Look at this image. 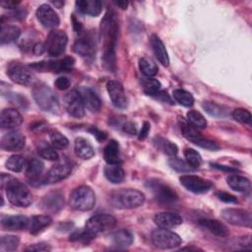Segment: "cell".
I'll return each mask as SVG.
<instances>
[{"label": "cell", "instance_id": "obj_30", "mask_svg": "<svg viewBox=\"0 0 252 252\" xmlns=\"http://www.w3.org/2000/svg\"><path fill=\"white\" fill-rule=\"evenodd\" d=\"M76 7L81 13L92 17L98 16L102 9L101 2L98 0H79L76 2Z\"/></svg>", "mask_w": 252, "mask_h": 252}, {"label": "cell", "instance_id": "obj_25", "mask_svg": "<svg viewBox=\"0 0 252 252\" xmlns=\"http://www.w3.org/2000/svg\"><path fill=\"white\" fill-rule=\"evenodd\" d=\"M199 224L219 237H226L229 234L227 227L220 220L213 219H203L199 220Z\"/></svg>", "mask_w": 252, "mask_h": 252}, {"label": "cell", "instance_id": "obj_55", "mask_svg": "<svg viewBox=\"0 0 252 252\" xmlns=\"http://www.w3.org/2000/svg\"><path fill=\"white\" fill-rule=\"evenodd\" d=\"M123 131L127 134H130V135H134L136 134V128H135V125L134 123L132 122H126L124 125H123Z\"/></svg>", "mask_w": 252, "mask_h": 252}, {"label": "cell", "instance_id": "obj_21", "mask_svg": "<svg viewBox=\"0 0 252 252\" xmlns=\"http://www.w3.org/2000/svg\"><path fill=\"white\" fill-rule=\"evenodd\" d=\"M30 220L23 215L2 216L1 226L6 230H23L29 228Z\"/></svg>", "mask_w": 252, "mask_h": 252}, {"label": "cell", "instance_id": "obj_44", "mask_svg": "<svg viewBox=\"0 0 252 252\" xmlns=\"http://www.w3.org/2000/svg\"><path fill=\"white\" fill-rule=\"evenodd\" d=\"M20 244V238L16 235H3L1 237L0 248L3 251H14Z\"/></svg>", "mask_w": 252, "mask_h": 252}, {"label": "cell", "instance_id": "obj_43", "mask_svg": "<svg viewBox=\"0 0 252 252\" xmlns=\"http://www.w3.org/2000/svg\"><path fill=\"white\" fill-rule=\"evenodd\" d=\"M184 158L186 159V162L194 169V168H198L200 167L201 163H202V158L200 156V154L195 151L194 149L188 148L184 150Z\"/></svg>", "mask_w": 252, "mask_h": 252}, {"label": "cell", "instance_id": "obj_49", "mask_svg": "<svg viewBox=\"0 0 252 252\" xmlns=\"http://www.w3.org/2000/svg\"><path fill=\"white\" fill-rule=\"evenodd\" d=\"M158 147L162 150L165 154H167L168 156L171 157H175V155L177 154V147L175 144L164 140V139H158Z\"/></svg>", "mask_w": 252, "mask_h": 252}, {"label": "cell", "instance_id": "obj_10", "mask_svg": "<svg viewBox=\"0 0 252 252\" xmlns=\"http://www.w3.org/2000/svg\"><path fill=\"white\" fill-rule=\"evenodd\" d=\"M181 131H182L183 136L188 141H190L191 143H193V144H195V145H197L201 148H204V149H207V150H210V151H217V150L220 149L219 145L216 142L203 137L194 128V126H191L187 123H183L181 125Z\"/></svg>", "mask_w": 252, "mask_h": 252}, {"label": "cell", "instance_id": "obj_36", "mask_svg": "<svg viewBox=\"0 0 252 252\" xmlns=\"http://www.w3.org/2000/svg\"><path fill=\"white\" fill-rule=\"evenodd\" d=\"M112 241L118 247H128L133 242V235L128 229H120L112 235Z\"/></svg>", "mask_w": 252, "mask_h": 252}, {"label": "cell", "instance_id": "obj_51", "mask_svg": "<svg viewBox=\"0 0 252 252\" xmlns=\"http://www.w3.org/2000/svg\"><path fill=\"white\" fill-rule=\"evenodd\" d=\"M216 195L220 200H221L222 202H225V203H236L237 202L236 197L227 192L220 191V192H217Z\"/></svg>", "mask_w": 252, "mask_h": 252}, {"label": "cell", "instance_id": "obj_61", "mask_svg": "<svg viewBox=\"0 0 252 252\" xmlns=\"http://www.w3.org/2000/svg\"><path fill=\"white\" fill-rule=\"evenodd\" d=\"M215 167L219 168V169H223V170H228V171H235L234 168H231V167H225L223 165H219V164H213Z\"/></svg>", "mask_w": 252, "mask_h": 252}, {"label": "cell", "instance_id": "obj_62", "mask_svg": "<svg viewBox=\"0 0 252 252\" xmlns=\"http://www.w3.org/2000/svg\"><path fill=\"white\" fill-rule=\"evenodd\" d=\"M54 5H57L58 6V8H60L63 4H64V2H62V1H60V2H58V1H53L52 2Z\"/></svg>", "mask_w": 252, "mask_h": 252}, {"label": "cell", "instance_id": "obj_13", "mask_svg": "<svg viewBox=\"0 0 252 252\" xmlns=\"http://www.w3.org/2000/svg\"><path fill=\"white\" fill-rule=\"evenodd\" d=\"M221 217L223 220H225L227 222L238 225V226H251L252 218L251 214L244 210V209H238V208H227L222 210Z\"/></svg>", "mask_w": 252, "mask_h": 252}, {"label": "cell", "instance_id": "obj_9", "mask_svg": "<svg viewBox=\"0 0 252 252\" xmlns=\"http://www.w3.org/2000/svg\"><path fill=\"white\" fill-rule=\"evenodd\" d=\"M116 224V220L108 214H99L90 218L86 222V228L94 234L104 232L113 228Z\"/></svg>", "mask_w": 252, "mask_h": 252}, {"label": "cell", "instance_id": "obj_52", "mask_svg": "<svg viewBox=\"0 0 252 252\" xmlns=\"http://www.w3.org/2000/svg\"><path fill=\"white\" fill-rule=\"evenodd\" d=\"M55 87L60 90V91H65L70 87V81L68 78L66 77H59L55 83H54Z\"/></svg>", "mask_w": 252, "mask_h": 252}, {"label": "cell", "instance_id": "obj_50", "mask_svg": "<svg viewBox=\"0 0 252 252\" xmlns=\"http://www.w3.org/2000/svg\"><path fill=\"white\" fill-rule=\"evenodd\" d=\"M169 164L170 166L177 170V171H181V172H185V171H190L192 170L193 168L187 163L185 162L184 160L182 159H179V158H176L174 157H172L170 159H169Z\"/></svg>", "mask_w": 252, "mask_h": 252}, {"label": "cell", "instance_id": "obj_4", "mask_svg": "<svg viewBox=\"0 0 252 252\" xmlns=\"http://www.w3.org/2000/svg\"><path fill=\"white\" fill-rule=\"evenodd\" d=\"M32 95L37 105L46 112L56 113L59 110V100L55 93L45 84L38 83L32 89Z\"/></svg>", "mask_w": 252, "mask_h": 252}, {"label": "cell", "instance_id": "obj_2", "mask_svg": "<svg viewBox=\"0 0 252 252\" xmlns=\"http://www.w3.org/2000/svg\"><path fill=\"white\" fill-rule=\"evenodd\" d=\"M1 187L3 189H6L7 199L14 206L26 208L32 204V193L24 183L20 182L15 177L2 173Z\"/></svg>", "mask_w": 252, "mask_h": 252}, {"label": "cell", "instance_id": "obj_12", "mask_svg": "<svg viewBox=\"0 0 252 252\" xmlns=\"http://www.w3.org/2000/svg\"><path fill=\"white\" fill-rule=\"evenodd\" d=\"M64 106L66 111L73 117L81 118L85 115V104L79 91L72 90L64 97Z\"/></svg>", "mask_w": 252, "mask_h": 252}, {"label": "cell", "instance_id": "obj_14", "mask_svg": "<svg viewBox=\"0 0 252 252\" xmlns=\"http://www.w3.org/2000/svg\"><path fill=\"white\" fill-rule=\"evenodd\" d=\"M179 180H180V183L187 190L196 194L206 193L213 187V183L211 181L206 180L197 175H191V174L182 175L179 178Z\"/></svg>", "mask_w": 252, "mask_h": 252}, {"label": "cell", "instance_id": "obj_26", "mask_svg": "<svg viewBox=\"0 0 252 252\" xmlns=\"http://www.w3.org/2000/svg\"><path fill=\"white\" fill-rule=\"evenodd\" d=\"M80 94L83 97L85 107H87L91 112H97L101 107V101L98 95L89 88H81Z\"/></svg>", "mask_w": 252, "mask_h": 252}, {"label": "cell", "instance_id": "obj_39", "mask_svg": "<svg viewBox=\"0 0 252 252\" xmlns=\"http://www.w3.org/2000/svg\"><path fill=\"white\" fill-rule=\"evenodd\" d=\"M49 140H50L51 146L58 150H64L69 145L68 139L63 134H61L59 131H56V130H52L49 132Z\"/></svg>", "mask_w": 252, "mask_h": 252}, {"label": "cell", "instance_id": "obj_15", "mask_svg": "<svg viewBox=\"0 0 252 252\" xmlns=\"http://www.w3.org/2000/svg\"><path fill=\"white\" fill-rule=\"evenodd\" d=\"M75 60L73 57L67 56L64 57L62 59L56 60V61H49V62H37L34 63L32 65H31V67L37 69L39 71H44V70H50L56 73L59 72H68L72 69V67L74 66Z\"/></svg>", "mask_w": 252, "mask_h": 252}, {"label": "cell", "instance_id": "obj_41", "mask_svg": "<svg viewBox=\"0 0 252 252\" xmlns=\"http://www.w3.org/2000/svg\"><path fill=\"white\" fill-rule=\"evenodd\" d=\"M5 165L9 170H11L13 172H20L23 170L24 167H26L27 161L23 157L14 155L6 160Z\"/></svg>", "mask_w": 252, "mask_h": 252}, {"label": "cell", "instance_id": "obj_56", "mask_svg": "<svg viewBox=\"0 0 252 252\" xmlns=\"http://www.w3.org/2000/svg\"><path fill=\"white\" fill-rule=\"evenodd\" d=\"M149 131H150V123L149 122H144V125L142 126L141 132L139 134V139L140 140L145 139L147 137V135L149 134Z\"/></svg>", "mask_w": 252, "mask_h": 252}, {"label": "cell", "instance_id": "obj_45", "mask_svg": "<svg viewBox=\"0 0 252 252\" xmlns=\"http://www.w3.org/2000/svg\"><path fill=\"white\" fill-rule=\"evenodd\" d=\"M143 85V90L144 92L149 94V95H154L156 94L158 91H160V83L159 81H158L157 79H154V78H147L143 81L142 83Z\"/></svg>", "mask_w": 252, "mask_h": 252}, {"label": "cell", "instance_id": "obj_20", "mask_svg": "<svg viewBox=\"0 0 252 252\" xmlns=\"http://www.w3.org/2000/svg\"><path fill=\"white\" fill-rule=\"evenodd\" d=\"M64 205L63 194L60 191H52L44 195L40 202V207L43 211L49 213L59 212Z\"/></svg>", "mask_w": 252, "mask_h": 252}, {"label": "cell", "instance_id": "obj_11", "mask_svg": "<svg viewBox=\"0 0 252 252\" xmlns=\"http://www.w3.org/2000/svg\"><path fill=\"white\" fill-rule=\"evenodd\" d=\"M7 74L11 81H13L16 84L23 85V86H29L32 85L34 82V75L32 72L26 66L20 64V63H12L8 67Z\"/></svg>", "mask_w": 252, "mask_h": 252}, {"label": "cell", "instance_id": "obj_46", "mask_svg": "<svg viewBox=\"0 0 252 252\" xmlns=\"http://www.w3.org/2000/svg\"><path fill=\"white\" fill-rule=\"evenodd\" d=\"M187 120L194 125V127L198 128H205L207 126V120L203 116L202 113H200L197 110H190L187 112Z\"/></svg>", "mask_w": 252, "mask_h": 252}, {"label": "cell", "instance_id": "obj_54", "mask_svg": "<svg viewBox=\"0 0 252 252\" xmlns=\"http://www.w3.org/2000/svg\"><path fill=\"white\" fill-rule=\"evenodd\" d=\"M153 96H156L157 98H158V99H160V100H162V101L172 103L171 98L169 97V95L167 94V93L164 92V91H158V92L156 94H154Z\"/></svg>", "mask_w": 252, "mask_h": 252}, {"label": "cell", "instance_id": "obj_29", "mask_svg": "<svg viewBox=\"0 0 252 252\" xmlns=\"http://www.w3.org/2000/svg\"><path fill=\"white\" fill-rule=\"evenodd\" d=\"M75 155L82 159H90L94 156V150L92 144L85 138L79 137L74 143Z\"/></svg>", "mask_w": 252, "mask_h": 252}, {"label": "cell", "instance_id": "obj_28", "mask_svg": "<svg viewBox=\"0 0 252 252\" xmlns=\"http://www.w3.org/2000/svg\"><path fill=\"white\" fill-rule=\"evenodd\" d=\"M151 45H152L154 54L157 57V59L158 60V62L161 65L167 67L169 65V57H168L166 48H165L163 42L161 41V39L158 35L153 34L151 36Z\"/></svg>", "mask_w": 252, "mask_h": 252}, {"label": "cell", "instance_id": "obj_47", "mask_svg": "<svg viewBox=\"0 0 252 252\" xmlns=\"http://www.w3.org/2000/svg\"><path fill=\"white\" fill-rule=\"evenodd\" d=\"M94 236H95V234L92 233L90 230L85 228V229H80V230L74 231L70 235V240L71 241H80V242H89Z\"/></svg>", "mask_w": 252, "mask_h": 252}, {"label": "cell", "instance_id": "obj_24", "mask_svg": "<svg viewBox=\"0 0 252 252\" xmlns=\"http://www.w3.org/2000/svg\"><path fill=\"white\" fill-rule=\"evenodd\" d=\"M43 163L39 159L32 158L27 162L26 165V176L31 184L42 182V172H43Z\"/></svg>", "mask_w": 252, "mask_h": 252}, {"label": "cell", "instance_id": "obj_34", "mask_svg": "<svg viewBox=\"0 0 252 252\" xmlns=\"http://www.w3.org/2000/svg\"><path fill=\"white\" fill-rule=\"evenodd\" d=\"M105 177L114 184H118L123 181L125 177V172L119 164H107L104 167Z\"/></svg>", "mask_w": 252, "mask_h": 252}, {"label": "cell", "instance_id": "obj_40", "mask_svg": "<svg viewBox=\"0 0 252 252\" xmlns=\"http://www.w3.org/2000/svg\"><path fill=\"white\" fill-rule=\"evenodd\" d=\"M172 95H173V98L183 106H191L194 103L193 95L185 90L176 89L173 91Z\"/></svg>", "mask_w": 252, "mask_h": 252}, {"label": "cell", "instance_id": "obj_23", "mask_svg": "<svg viewBox=\"0 0 252 252\" xmlns=\"http://www.w3.org/2000/svg\"><path fill=\"white\" fill-rule=\"evenodd\" d=\"M155 223L161 228H170L182 223V218L175 213L161 212L154 217Z\"/></svg>", "mask_w": 252, "mask_h": 252}, {"label": "cell", "instance_id": "obj_19", "mask_svg": "<svg viewBox=\"0 0 252 252\" xmlns=\"http://www.w3.org/2000/svg\"><path fill=\"white\" fill-rule=\"evenodd\" d=\"M26 143L25 136L20 131H10L1 139V148L5 151L15 152L24 148Z\"/></svg>", "mask_w": 252, "mask_h": 252}, {"label": "cell", "instance_id": "obj_48", "mask_svg": "<svg viewBox=\"0 0 252 252\" xmlns=\"http://www.w3.org/2000/svg\"><path fill=\"white\" fill-rule=\"evenodd\" d=\"M232 117L242 123V124H248V125H251V121H252V116H251V113L247 110V109H244V108H236L233 110L232 112Z\"/></svg>", "mask_w": 252, "mask_h": 252}, {"label": "cell", "instance_id": "obj_35", "mask_svg": "<svg viewBox=\"0 0 252 252\" xmlns=\"http://www.w3.org/2000/svg\"><path fill=\"white\" fill-rule=\"evenodd\" d=\"M20 34H21V30L17 26L2 25L1 32H0V42L1 44L10 43L16 40L20 36Z\"/></svg>", "mask_w": 252, "mask_h": 252}, {"label": "cell", "instance_id": "obj_17", "mask_svg": "<svg viewBox=\"0 0 252 252\" xmlns=\"http://www.w3.org/2000/svg\"><path fill=\"white\" fill-rule=\"evenodd\" d=\"M72 171V165L69 162H61L53 165L43 176L42 183L53 184L67 178Z\"/></svg>", "mask_w": 252, "mask_h": 252}, {"label": "cell", "instance_id": "obj_1", "mask_svg": "<svg viewBox=\"0 0 252 252\" xmlns=\"http://www.w3.org/2000/svg\"><path fill=\"white\" fill-rule=\"evenodd\" d=\"M119 33V25L113 11L108 10L100 23V34L102 38L104 67L109 71H114L116 66V44Z\"/></svg>", "mask_w": 252, "mask_h": 252}, {"label": "cell", "instance_id": "obj_53", "mask_svg": "<svg viewBox=\"0 0 252 252\" xmlns=\"http://www.w3.org/2000/svg\"><path fill=\"white\" fill-rule=\"evenodd\" d=\"M51 248L46 243H36L33 245H31L26 250L27 251H49Z\"/></svg>", "mask_w": 252, "mask_h": 252}, {"label": "cell", "instance_id": "obj_58", "mask_svg": "<svg viewBox=\"0 0 252 252\" xmlns=\"http://www.w3.org/2000/svg\"><path fill=\"white\" fill-rule=\"evenodd\" d=\"M45 51V47H44V43H37L33 46V52L35 54H41Z\"/></svg>", "mask_w": 252, "mask_h": 252}, {"label": "cell", "instance_id": "obj_32", "mask_svg": "<svg viewBox=\"0 0 252 252\" xmlns=\"http://www.w3.org/2000/svg\"><path fill=\"white\" fill-rule=\"evenodd\" d=\"M226 182L232 190L237 192H247L251 187V183L248 178L237 174L228 176L226 178Z\"/></svg>", "mask_w": 252, "mask_h": 252}, {"label": "cell", "instance_id": "obj_37", "mask_svg": "<svg viewBox=\"0 0 252 252\" xmlns=\"http://www.w3.org/2000/svg\"><path fill=\"white\" fill-rule=\"evenodd\" d=\"M140 71L147 77L151 78L158 74V65L149 57H142L139 60Z\"/></svg>", "mask_w": 252, "mask_h": 252}, {"label": "cell", "instance_id": "obj_33", "mask_svg": "<svg viewBox=\"0 0 252 252\" xmlns=\"http://www.w3.org/2000/svg\"><path fill=\"white\" fill-rule=\"evenodd\" d=\"M52 222V219L47 215H36L31 218L30 220V232L32 234H35L42 230L44 227L50 225Z\"/></svg>", "mask_w": 252, "mask_h": 252}, {"label": "cell", "instance_id": "obj_16", "mask_svg": "<svg viewBox=\"0 0 252 252\" xmlns=\"http://www.w3.org/2000/svg\"><path fill=\"white\" fill-rule=\"evenodd\" d=\"M106 90L108 95L113 103V105L117 108H126L128 105L127 96L121 83L115 80H111L106 84Z\"/></svg>", "mask_w": 252, "mask_h": 252}, {"label": "cell", "instance_id": "obj_8", "mask_svg": "<svg viewBox=\"0 0 252 252\" xmlns=\"http://www.w3.org/2000/svg\"><path fill=\"white\" fill-rule=\"evenodd\" d=\"M153 244L160 249H172L182 243L181 237L166 228H158L152 232Z\"/></svg>", "mask_w": 252, "mask_h": 252}, {"label": "cell", "instance_id": "obj_57", "mask_svg": "<svg viewBox=\"0 0 252 252\" xmlns=\"http://www.w3.org/2000/svg\"><path fill=\"white\" fill-rule=\"evenodd\" d=\"M92 133L96 137V139H97L98 141H103V140L106 138V135H105L103 132L98 131L96 128H93Z\"/></svg>", "mask_w": 252, "mask_h": 252}, {"label": "cell", "instance_id": "obj_27", "mask_svg": "<svg viewBox=\"0 0 252 252\" xmlns=\"http://www.w3.org/2000/svg\"><path fill=\"white\" fill-rule=\"evenodd\" d=\"M74 50L83 57H93L95 51L94 43L90 36L84 35L78 38L74 43Z\"/></svg>", "mask_w": 252, "mask_h": 252}, {"label": "cell", "instance_id": "obj_59", "mask_svg": "<svg viewBox=\"0 0 252 252\" xmlns=\"http://www.w3.org/2000/svg\"><path fill=\"white\" fill-rule=\"evenodd\" d=\"M18 4H19V2H15V1H3V2L1 3V5H2L3 7H5V8H10V9L15 8Z\"/></svg>", "mask_w": 252, "mask_h": 252}, {"label": "cell", "instance_id": "obj_7", "mask_svg": "<svg viewBox=\"0 0 252 252\" xmlns=\"http://www.w3.org/2000/svg\"><path fill=\"white\" fill-rule=\"evenodd\" d=\"M147 186L151 189L155 198L160 204H171L178 200L176 192L161 180L151 179L148 181Z\"/></svg>", "mask_w": 252, "mask_h": 252}, {"label": "cell", "instance_id": "obj_42", "mask_svg": "<svg viewBox=\"0 0 252 252\" xmlns=\"http://www.w3.org/2000/svg\"><path fill=\"white\" fill-rule=\"evenodd\" d=\"M38 155L47 160H57L58 159V153L55 151V148L49 146L48 144L41 143L37 147Z\"/></svg>", "mask_w": 252, "mask_h": 252}, {"label": "cell", "instance_id": "obj_22", "mask_svg": "<svg viewBox=\"0 0 252 252\" xmlns=\"http://www.w3.org/2000/svg\"><path fill=\"white\" fill-rule=\"evenodd\" d=\"M23 117L15 108H5L0 115V125L3 129H12L22 124Z\"/></svg>", "mask_w": 252, "mask_h": 252}, {"label": "cell", "instance_id": "obj_3", "mask_svg": "<svg viewBox=\"0 0 252 252\" xmlns=\"http://www.w3.org/2000/svg\"><path fill=\"white\" fill-rule=\"evenodd\" d=\"M145 202V195L136 189H120L114 191L109 196V203L117 209H135Z\"/></svg>", "mask_w": 252, "mask_h": 252}, {"label": "cell", "instance_id": "obj_6", "mask_svg": "<svg viewBox=\"0 0 252 252\" xmlns=\"http://www.w3.org/2000/svg\"><path fill=\"white\" fill-rule=\"evenodd\" d=\"M68 42V36L64 31L52 30L44 42L45 52L48 55L57 57L64 53Z\"/></svg>", "mask_w": 252, "mask_h": 252}, {"label": "cell", "instance_id": "obj_31", "mask_svg": "<svg viewBox=\"0 0 252 252\" xmlns=\"http://www.w3.org/2000/svg\"><path fill=\"white\" fill-rule=\"evenodd\" d=\"M103 157L107 163L109 164H119L121 162L120 158V147L118 142L115 140H110L103 150Z\"/></svg>", "mask_w": 252, "mask_h": 252}, {"label": "cell", "instance_id": "obj_38", "mask_svg": "<svg viewBox=\"0 0 252 252\" xmlns=\"http://www.w3.org/2000/svg\"><path fill=\"white\" fill-rule=\"evenodd\" d=\"M202 107L205 109L207 113L215 117H224L228 113L227 109L224 106L212 101H204Z\"/></svg>", "mask_w": 252, "mask_h": 252}, {"label": "cell", "instance_id": "obj_60", "mask_svg": "<svg viewBox=\"0 0 252 252\" xmlns=\"http://www.w3.org/2000/svg\"><path fill=\"white\" fill-rule=\"evenodd\" d=\"M115 4L119 8H121L122 10H125L127 8V6H128V2L127 1H118V2H115Z\"/></svg>", "mask_w": 252, "mask_h": 252}, {"label": "cell", "instance_id": "obj_18", "mask_svg": "<svg viewBox=\"0 0 252 252\" xmlns=\"http://www.w3.org/2000/svg\"><path fill=\"white\" fill-rule=\"evenodd\" d=\"M36 18L39 23L48 29H55L60 24V19L57 13L47 4L40 5L36 10Z\"/></svg>", "mask_w": 252, "mask_h": 252}, {"label": "cell", "instance_id": "obj_5", "mask_svg": "<svg viewBox=\"0 0 252 252\" xmlns=\"http://www.w3.org/2000/svg\"><path fill=\"white\" fill-rule=\"evenodd\" d=\"M95 195L94 190L87 185H82L74 189L69 198V205L76 211L86 212L94 207Z\"/></svg>", "mask_w": 252, "mask_h": 252}]
</instances>
